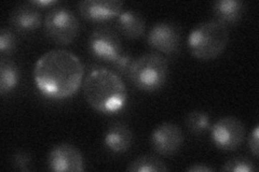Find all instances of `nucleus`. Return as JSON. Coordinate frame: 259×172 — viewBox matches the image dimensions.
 <instances>
[{
    "label": "nucleus",
    "instance_id": "1",
    "mask_svg": "<svg viewBox=\"0 0 259 172\" xmlns=\"http://www.w3.org/2000/svg\"><path fill=\"white\" fill-rule=\"evenodd\" d=\"M84 67L79 57L67 50H51L38 59L32 76L45 97L63 100L74 96L81 86Z\"/></svg>",
    "mask_w": 259,
    "mask_h": 172
},
{
    "label": "nucleus",
    "instance_id": "2",
    "mask_svg": "<svg viewBox=\"0 0 259 172\" xmlns=\"http://www.w3.org/2000/svg\"><path fill=\"white\" fill-rule=\"evenodd\" d=\"M83 94L87 102L103 114L120 112L127 101L124 81L107 68H97L89 73L83 83Z\"/></svg>",
    "mask_w": 259,
    "mask_h": 172
},
{
    "label": "nucleus",
    "instance_id": "3",
    "mask_svg": "<svg viewBox=\"0 0 259 172\" xmlns=\"http://www.w3.org/2000/svg\"><path fill=\"white\" fill-rule=\"evenodd\" d=\"M229 42V29L218 21L202 22L188 35L190 53L200 61H212L220 56Z\"/></svg>",
    "mask_w": 259,
    "mask_h": 172
},
{
    "label": "nucleus",
    "instance_id": "4",
    "mask_svg": "<svg viewBox=\"0 0 259 172\" xmlns=\"http://www.w3.org/2000/svg\"><path fill=\"white\" fill-rule=\"evenodd\" d=\"M168 76V62L157 53H146L132 63L127 78L144 92H156L165 84Z\"/></svg>",
    "mask_w": 259,
    "mask_h": 172
},
{
    "label": "nucleus",
    "instance_id": "5",
    "mask_svg": "<svg viewBox=\"0 0 259 172\" xmlns=\"http://www.w3.org/2000/svg\"><path fill=\"white\" fill-rule=\"evenodd\" d=\"M79 20L69 8L52 7L45 18V31L48 38L60 45L70 44L78 36Z\"/></svg>",
    "mask_w": 259,
    "mask_h": 172
},
{
    "label": "nucleus",
    "instance_id": "6",
    "mask_svg": "<svg viewBox=\"0 0 259 172\" xmlns=\"http://www.w3.org/2000/svg\"><path fill=\"white\" fill-rule=\"evenodd\" d=\"M209 129L212 142L217 149L224 151L237 150L245 137L244 124L234 117L220 119Z\"/></svg>",
    "mask_w": 259,
    "mask_h": 172
},
{
    "label": "nucleus",
    "instance_id": "7",
    "mask_svg": "<svg viewBox=\"0 0 259 172\" xmlns=\"http://www.w3.org/2000/svg\"><path fill=\"white\" fill-rule=\"evenodd\" d=\"M89 51L95 59L111 65L123 48L116 31L108 27H96L89 38Z\"/></svg>",
    "mask_w": 259,
    "mask_h": 172
},
{
    "label": "nucleus",
    "instance_id": "8",
    "mask_svg": "<svg viewBox=\"0 0 259 172\" xmlns=\"http://www.w3.org/2000/svg\"><path fill=\"white\" fill-rule=\"evenodd\" d=\"M184 134L180 126L166 122L153 129L150 136V145L156 153L163 156H172L183 145Z\"/></svg>",
    "mask_w": 259,
    "mask_h": 172
},
{
    "label": "nucleus",
    "instance_id": "9",
    "mask_svg": "<svg viewBox=\"0 0 259 172\" xmlns=\"http://www.w3.org/2000/svg\"><path fill=\"white\" fill-rule=\"evenodd\" d=\"M147 41L156 51L163 54H173L180 46L181 28L172 22H158L149 29Z\"/></svg>",
    "mask_w": 259,
    "mask_h": 172
},
{
    "label": "nucleus",
    "instance_id": "10",
    "mask_svg": "<svg viewBox=\"0 0 259 172\" xmlns=\"http://www.w3.org/2000/svg\"><path fill=\"white\" fill-rule=\"evenodd\" d=\"M48 167L56 172H80L84 170V160L81 152L70 143L55 145L48 155Z\"/></svg>",
    "mask_w": 259,
    "mask_h": 172
},
{
    "label": "nucleus",
    "instance_id": "11",
    "mask_svg": "<svg viewBox=\"0 0 259 172\" xmlns=\"http://www.w3.org/2000/svg\"><path fill=\"white\" fill-rule=\"evenodd\" d=\"M123 3L120 0H83L78 4L79 12L83 19L102 23L110 21L122 12Z\"/></svg>",
    "mask_w": 259,
    "mask_h": 172
},
{
    "label": "nucleus",
    "instance_id": "12",
    "mask_svg": "<svg viewBox=\"0 0 259 172\" xmlns=\"http://www.w3.org/2000/svg\"><path fill=\"white\" fill-rule=\"evenodd\" d=\"M12 26L21 32H29L41 26L42 15L39 8L32 3L16 6L10 14Z\"/></svg>",
    "mask_w": 259,
    "mask_h": 172
},
{
    "label": "nucleus",
    "instance_id": "13",
    "mask_svg": "<svg viewBox=\"0 0 259 172\" xmlns=\"http://www.w3.org/2000/svg\"><path fill=\"white\" fill-rule=\"evenodd\" d=\"M103 142L111 153H125L133 143V133L122 122L112 123L104 134Z\"/></svg>",
    "mask_w": 259,
    "mask_h": 172
},
{
    "label": "nucleus",
    "instance_id": "14",
    "mask_svg": "<svg viewBox=\"0 0 259 172\" xmlns=\"http://www.w3.org/2000/svg\"><path fill=\"white\" fill-rule=\"evenodd\" d=\"M116 25L120 34L127 39L141 38L146 30L144 16L135 10H125L117 16Z\"/></svg>",
    "mask_w": 259,
    "mask_h": 172
},
{
    "label": "nucleus",
    "instance_id": "15",
    "mask_svg": "<svg viewBox=\"0 0 259 172\" xmlns=\"http://www.w3.org/2000/svg\"><path fill=\"white\" fill-rule=\"evenodd\" d=\"M245 11V4L239 0H217L212 4V12L218 22L225 25L241 20Z\"/></svg>",
    "mask_w": 259,
    "mask_h": 172
},
{
    "label": "nucleus",
    "instance_id": "16",
    "mask_svg": "<svg viewBox=\"0 0 259 172\" xmlns=\"http://www.w3.org/2000/svg\"><path fill=\"white\" fill-rule=\"evenodd\" d=\"M20 69L9 60H2L0 63V93L3 96L11 93L20 82Z\"/></svg>",
    "mask_w": 259,
    "mask_h": 172
},
{
    "label": "nucleus",
    "instance_id": "17",
    "mask_svg": "<svg viewBox=\"0 0 259 172\" xmlns=\"http://www.w3.org/2000/svg\"><path fill=\"white\" fill-rule=\"evenodd\" d=\"M168 168L163 160L152 155H142L128 163L126 171L131 172H163Z\"/></svg>",
    "mask_w": 259,
    "mask_h": 172
},
{
    "label": "nucleus",
    "instance_id": "18",
    "mask_svg": "<svg viewBox=\"0 0 259 172\" xmlns=\"http://www.w3.org/2000/svg\"><path fill=\"white\" fill-rule=\"evenodd\" d=\"M186 126L194 135H202L210 128V118L204 111H191L186 117Z\"/></svg>",
    "mask_w": 259,
    "mask_h": 172
},
{
    "label": "nucleus",
    "instance_id": "19",
    "mask_svg": "<svg viewBox=\"0 0 259 172\" xmlns=\"http://www.w3.org/2000/svg\"><path fill=\"white\" fill-rule=\"evenodd\" d=\"M222 170L229 172H255L257 171V167L249 158L237 156L227 160Z\"/></svg>",
    "mask_w": 259,
    "mask_h": 172
},
{
    "label": "nucleus",
    "instance_id": "20",
    "mask_svg": "<svg viewBox=\"0 0 259 172\" xmlns=\"http://www.w3.org/2000/svg\"><path fill=\"white\" fill-rule=\"evenodd\" d=\"M16 46V39L13 31L9 28L4 27L0 30V51L3 56L10 54Z\"/></svg>",
    "mask_w": 259,
    "mask_h": 172
},
{
    "label": "nucleus",
    "instance_id": "21",
    "mask_svg": "<svg viewBox=\"0 0 259 172\" xmlns=\"http://www.w3.org/2000/svg\"><path fill=\"white\" fill-rule=\"evenodd\" d=\"M134 59L132 57L131 54H128L127 52H122L118 59L111 64V66L113 67V71L117 72L118 75H122V76H127L128 75V71L130 68L132 66V63H133Z\"/></svg>",
    "mask_w": 259,
    "mask_h": 172
},
{
    "label": "nucleus",
    "instance_id": "22",
    "mask_svg": "<svg viewBox=\"0 0 259 172\" xmlns=\"http://www.w3.org/2000/svg\"><path fill=\"white\" fill-rule=\"evenodd\" d=\"M12 163L16 170H20L23 172L29 171L30 163H31V157H30L29 153L23 151V150L16 151L13 155Z\"/></svg>",
    "mask_w": 259,
    "mask_h": 172
},
{
    "label": "nucleus",
    "instance_id": "23",
    "mask_svg": "<svg viewBox=\"0 0 259 172\" xmlns=\"http://www.w3.org/2000/svg\"><path fill=\"white\" fill-rule=\"evenodd\" d=\"M259 126L256 125L254 130L252 133H250L249 137H248V147L250 152L254 155L255 157H258L259 155Z\"/></svg>",
    "mask_w": 259,
    "mask_h": 172
},
{
    "label": "nucleus",
    "instance_id": "24",
    "mask_svg": "<svg viewBox=\"0 0 259 172\" xmlns=\"http://www.w3.org/2000/svg\"><path fill=\"white\" fill-rule=\"evenodd\" d=\"M187 171H191V172H206V171H214L213 168H210L204 163H194L192 166H189L187 168Z\"/></svg>",
    "mask_w": 259,
    "mask_h": 172
},
{
    "label": "nucleus",
    "instance_id": "25",
    "mask_svg": "<svg viewBox=\"0 0 259 172\" xmlns=\"http://www.w3.org/2000/svg\"><path fill=\"white\" fill-rule=\"evenodd\" d=\"M35 6H49V5H55L58 4L56 2H52V0H49V2H31Z\"/></svg>",
    "mask_w": 259,
    "mask_h": 172
}]
</instances>
